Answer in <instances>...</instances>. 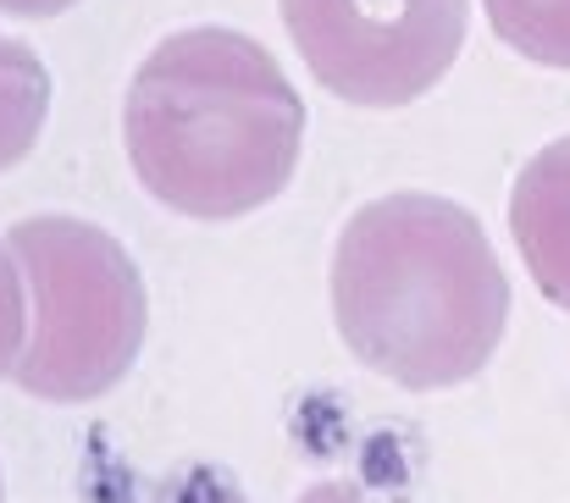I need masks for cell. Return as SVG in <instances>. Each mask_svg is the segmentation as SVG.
Segmentation results:
<instances>
[{
    "instance_id": "1",
    "label": "cell",
    "mask_w": 570,
    "mask_h": 503,
    "mask_svg": "<svg viewBox=\"0 0 570 503\" xmlns=\"http://www.w3.org/2000/svg\"><path fill=\"white\" fill-rule=\"evenodd\" d=\"M333 316L361 365L410 393H438L493 359L510 322V277L465 205L387 194L338 233Z\"/></svg>"
},
{
    "instance_id": "2",
    "label": "cell",
    "mask_w": 570,
    "mask_h": 503,
    "mask_svg": "<svg viewBox=\"0 0 570 503\" xmlns=\"http://www.w3.org/2000/svg\"><path fill=\"white\" fill-rule=\"evenodd\" d=\"M122 134L139 183L161 205L199 221H233L288 188L305 100L266 45L233 28H184L134 72Z\"/></svg>"
},
{
    "instance_id": "3",
    "label": "cell",
    "mask_w": 570,
    "mask_h": 503,
    "mask_svg": "<svg viewBox=\"0 0 570 503\" xmlns=\"http://www.w3.org/2000/svg\"><path fill=\"white\" fill-rule=\"evenodd\" d=\"M11 255L28 277L33 333L17 359V387L50 404L111 393L145 348V277L128 249L78 216H28L11 227Z\"/></svg>"
},
{
    "instance_id": "4",
    "label": "cell",
    "mask_w": 570,
    "mask_h": 503,
    "mask_svg": "<svg viewBox=\"0 0 570 503\" xmlns=\"http://www.w3.org/2000/svg\"><path fill=\"white\" fill-rule=\"evenodd\" d=\"M283 22L338 100L410 106L454 67L471 0H283Z\"/></svg>"
},
{
    "instance_id": "5",
    "label": "cell",
    "mask_w": 570,
    "mask_h": 503,
    "mask_svg": "<svg viewBox=\"0 0 570 503\" xmlns=\"http://www.w3.org/2000/svg\"><path fill=\"white\" fill-rule=\"evenodd\" d=\"M510 233L543 299L570 310V134L521 167L510 194Z\"/></svg>"
},
{
    "instance_id": "6",
    "label": "cell",
    "mask_w": 570,
    "mask_h": 503,
    "mask_svg": "<svg viewBox=\"0 0 570 503\" xmlns=\"http://www.w3.org/2000/svg\"><path fill=\"white\" fill-rule=\"evenodd\" d=\"M45 111H50V72H45V61L22 39L0 33V171L17 167L33 150V139L45 128Z\"/></svg>"
},
{
    "instance_id": "7",
    "label": "cell",
    "mask_w": 570,
    "mask_h": 503,
    "mask_svg": "<svg viewBox=\"0 0 570 503\" xmlns=\"http://www.w3.org/2000/svg\"><path fill=\"white\" fill-rule=\"evenodd\" d=\"M488 17L510 50L570 72V0H488Z\"/></svg>"
},
{
    "instance_id": "8",
    "label": "cell",
    "mask_w": 570,
    "mask_h": 503,
    "mask_svg": "<svg viewBox=\"0 0 570 503\" xmlns=\"http://www.w3.org/2000/svg\"><path fill=\"white\" fill-rule=\"evenodd\" d=\"M139 503H249V493L233 476H222L216 465H189V471H173L156 487H145Z\"/></svg>"
},
{
    "instance_id": "9",
    "label": "cell",
    "mask_w": 570,
    "mask_h": 503,
    "mask_svg": "<svg viewBox=\"0 0 570 503\" xmlns=\"http://www.w3.org/2000/svg\"><path fill=\"white\" fill-rule=\"evenodd\" d=\"M22 283H17V266H11V244H0V376L17 371V348H22Z\"/></svg>"
},
{
    "instance_id": "10",
    "label": "cell",
    "mask_w": 570,
    "mask_h": 503,
    "mask_svg": "<svg viewBox=\"0 0 570 503\" xmlns=\"http://www.w3.org/2000/svg\"><path fill=\"white\" fill-rule=\"evenodd\" d=\"M299 503H404V499L377 493V487H361V482H316Z\"/></svg>"
},
{
    "instance_id": "11",
    "label": "cell",
    "mask_w": 570,
    "mask_h": 503,
    "mask_svg": "<svg viewBox=\"0 0 570 503\" xmlns=\"http://www.w3.org/2000/svg\"><path fill=\"white\" fill-rule=\"evenodd\" d=\"M67 6H78V0H0V11H11V17H56Z\"/></svg>"
}]
</instances>
